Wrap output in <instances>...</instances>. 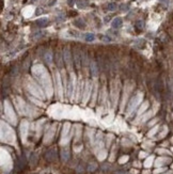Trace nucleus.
<instances>
[{"mask_svg":"<svg viewBox=\"0 0 173 174\" xmlns=\"http://www.w3.org/2000/svg\"><path fill=\"white\" fill-rule=\"evenodd\" d=\"M141 98H142V94H137L133 99H131L130 103H129V105H128V109H127L128 113H130L131 111H134L135 109H136L138 104H139L140 101H141Z\"/></svg>","mask_w":173,"mask_h":174,"instance_id":"f257e3e1","label":"nucleus"},{"mask_svg":"<svg viewBox=\"0 0 173 174\" xmlns=\"http://www.w3.org/2000/svg\"><path fill=\"white\" fill-rule=\"evenodd\" d=\"M5 112H6V114H8L9 120L11 122H13V123H15L16 122L15 114H14V112H13V109L11 107V105H10L8 102H5Z\"/></svg>","mask_w":173,"mask_h":174,"instance_id":"f03ea898","label":"nucleus"},{"mask_svg":"<svg viewBox=\"0 0 173 174\" xmlns=\"http://www.w3.org/2000/svg\"><path fill=\"white\" fill-rule=\"evenodd\" d=\"M30 90H31V92L33 93L34 95H36L37 97H43V94H42V92H41V90L37 88V87H35L33 83H30Z\"/></svg>","mask_w":173,"mask_h":174,"instance_id":"7ed1b4c3","label":"nucleus"},{"mask_svg":"<svg viewBox=\"0 0 173 174\" xmlns=\"http://www.w3.org/2000/svg\"><path fill=\"white\" fill-rule=\"evenodd\" d=\"M122 24H123V20H122V18H121V17H115L113 20H112L111 26H112V28L118 29V28L121 27Z\"/></svg>","mask_w":173,"mask_h":174,"instance_id":"20e7f679","label":"nucleus"},{"mask_svg":"<svg viewBox=\"0 0 173 174\" xmlns=\"http://www.w3.org/2000/svg\"><path fill=\"white\" fill-rule=\"evenodd\" d=\"M36 25L38 26L40 28H43V27H46L48 25V18L47 17H42V18H38L36 21Z\"/></svg>","mask_w":173,"mask_h":174,"instance_id":"39448f33","label":"nucleus"},{"mask_svg":"<svg viewBox=\"0 0 173 174\" xmlns=\"http://www.w3.org/2000/svg\"><path fill=\"white\" fill-rule=\"evenodd\" d=\"M64 60H65L67 66L69 67L70 66V53H69V48H65V49H64Z\"/></svg>","mask_w":173,"mask_h":174,"instance_id":"423d86ee","label":"nucleus"},{"mask_svg":"<svg viewBox=\"0 0 173 174\" xmlns=\"http://www.w3.org/2000/svg\"><path fill=\"white\" fill-rule=\"evenodd\" d=\"M90 69H91V74L93 77H96L98 75V69H97V65H96L95 62H92L91 65H90Z\"/></svg>","mask_w":173,"mask_h":174,"instance_id":"0eeeda50","label":"nucleus"},{"mask_svg":"<svg viewBox=\"0 0 173 174\" xmlns=\"http://www.w3.org/2000/svg\"><path fill=\"white\" fill-rule=\"evenodd\" d=\"M74 82H75V77L72 76V79L69 80V92H67V94H69V97H72V95H73V91H74L73 85H74Z\"/></svg>","mask_w":173,"mask_h":174,"instance_id":"6e6552de","label":"nucleus"},{"mask_svg":"<svg viewBox=\"0 0 173 174\" xmlns=\"http://www.w3.org/2000/svg\"><path fill=\"white\" fill-rule=\"evenodd\" d=\"M82 37L86 42H93L95 40V35L93 33H85L82 34Z\"/></svg>","mask_w":173,"mask_h":174,"instance_id":"1a4fd4ad","label":"nucleus"},{"mask_svg":"<svg viewBox=\"0 0 173 174\" xmlns=\"http://www.w3.org/2000/svg\"><path fill=\"white\" fill-rule=\"evenodd\" d=\"M46 158L48 160H53L54 158H56V151L54 150H49L46 154Z\"/></svg>","mask_w":173,"mask_h":174,"instance_id":"9d476101","label":"nucleus"},{"mask_svg":"<svg viewBox=\"0 0 173 174\" xmlns=\"http://www.w3.org/2000/svg\"><path fill=\"white\" fill-rule=\"evenodd\" d=\"M57 74L58 73H56V82H57V87H58V94H59V96L61 97V96H62V89H61V87H60V79Z\"/></svg>","mask_w":173,"mask_h":174,"instance_id":"9b49d317","label":"nucleus"},{"mask_svg":"<svg viewBox=\"0 0 173 174\" xmlns=\"http://www.w3.org/2000/svg\"><path fill=\"white\" fill-rule=\"evenodd\" d=\"M77 5H78L79 9H85L88 6V1L86 0H78L77 1Z\"/></svg>","mask_w":173,"mask_h":174,"instance_id":"f8f14e48","label":"nucleus"},{"mask_svg":"<svg viewBox=\"0 0 173 174\" xmlns=\"http://www.w3.org/2000/svg\"><path fill=\"white\" fill-rule=\"evenodd\" d=\"M61 155H62V159L63 160H67L69 158V151H67V150H62Z\"/></svg>","mask_w":173,"mask_h":174,"instance_id":"ddd939ff","label":"nucleus"},{"mask_svg":"<svg viewBox=\"0 0 173 174\" xmlns=\"http://www.w3.org/2000/svg\"><path fill=\"white\" fill-rule=\"evenodd\" d=\"M75 26H77L78 28H85L86 27V24L82 21V19H77V20H75Z\"/></svg>","mask_w":173,"mask_h":174,"instance_id":"4468645a","label":"nucleus"},{"mask_svg":"<svg viewBox=\"0 0 173 174\" xmlns=\"http://www.w3.org/2000/svg\"><path fill=\"white\" fill-rule=\"evenodd\" d=\"M118 9V5H117V3H108V5H107V10L108 11H115V10Z\"/></svg>","mask_w":173,"mask_h":174,"instance_id":"2eb2a0df","label":"nucleus"},{"mask_svg":"<svg viewBox=\"0 0 173 174\" xmlns=\"http://www.w3.org/2000/svg\"><path fill=\"white\" fill-rule=\"evenodd\" d=\"M144 27V21L143 20H138L136 22V28L138 29V30H141V29H143Z\"/></svg>","mask_w":173,"mask_h":174,"instance_id":"dca6fc26","label":"nucleus"},{"mask_svg":"<svg viewBox=\"0 0 173 174\" xmlns=\"http://www.w3.org/2000/svg\"><path fill=\"white\" fill-rule=\"evenodd\" d=\"M42 36H43V32H42V31H37V32H35V33H33V35H32V37H33L34 40L41 38Z\"/></svg>","mask_w":173,"mask_h":174,"instance_id":"f3484780","label":"nucleus"},{"mask_svg":"<svg viewBox=\"0 0 173 174\" xmlns=\"http://www.w3.org/2000/svg\"><path fill=\"white\" fill-rule=\"evenodd\" d=\"M45 60H46L47 63H51V52L50 51L46 52V54H45Z\"/></svg>","mask_w":173,"mask_h":174,"instance_id":"a211bd4d","label":"nucleus"},{"mask_svg":"<svg viewBox=\"0 0 173 174\" xmlns=\"http://www.w3.org/2000/svg\"><path fill=\"white\" fill-rule=\"evenodd\" d=\"M75 60H76V66L79 67V65H80V57H79L78 51H76V53H75Z\"/></svg>","mask_w":173,"mask_h":174,"instance_id":"6ab92c4d","label":"nucleus"},{"mask_svg":"<svg viewBox=\"0 0 173 174\" xmlns=\"http://www.w3.org/2000/svg\"><path fill=\"white\" fill-rule=\"evenodd\" d=\"M147 106H149V103L145 102V103H144V104H143L142 106H141V108H140V110H139V114H141V113H142V112H143L144 110H145V109L147 108Z\"/></svg>","mask_w":173,"mask_h":174,"instance_id":"aec40b11","label":"nucleus"},{"mask_svg":"<svg viewBox=\"0 0 173 174\" xmlns=\"http://www.w3.org/2000/svg\"><path fill=\"white\" fill-rule=\"evenodd\" d=\"M64 20V15L63 14H59L56 17V21H63Z\"/></svg>","mask_w":173,"mask_h":174,"instance_id":"412c9836","label":"nucleus"},{"mask_svg":"<svg viewBox=\"0 0 173 174\" xmlns=\"http://www.w3.org/2000/svg\"><path fill=\"white\" fill-rule=\"evenodd\" d=\"M95 169H96V163H94V162H93L92 165H90V166H89V168H88L89 171H94Z\"/></svg>","mask_w":173,"mask_h":174,"instance_id":"4be33fe9","label":"nucleus"},{"mask_svg":"<svg viewBox=\"0 0 173 174\" xmlns=\"http://www.w3.org/2000/svg\"><path fill=\"white\" fill-rule=\"evenodd\" d=\"M102 38H103V41H104V42H111L112 41L110 36H106V35H105V36H103Z\"/></svg>","mask_w":173,"mask_h":174,"instance_id":"5701e85b","label":"nucleus"},{"mask_svg":"<svg viewBox=\"0 0 173 174\" xmlns=\"http://www.w3.org/2000/svg\"><path fill=\"white\" fill-rule=\"evenodd\" d=\"M128 9H129V6H128L127 4H122V6H121V10H122V11H127Z\"/></svg>","mask_w":173,"mask_h":174,"instance_id":"b1692460","label":"nucleus"},{"mask_svg":"<svg viewBox=\"0 0 173 174\" xmlns=\"http://www.w3.org/2000/svg\"><path fill=\"white\" fill-rule=\"evenodd\" d=\"M76 2V0H67V3H69V5H74V3Z\"/></svg>","mask_w":173,"mask_h":174,"instance_id":"393cba45","label":"nucleus"},{"mask_svg":"<svg viewBox=\"0 0 173 174\" xmlns=\"http://www.w3.org/2000/svg\"><path fill=\"white\" fill-rule=\"evenodd\" d=\"M31 1H36V0H31Z\"/></svg>","mask_w":173,"mask_h":174,"instance_id":"a878e982","label":"nucleus"}]
</instances>
